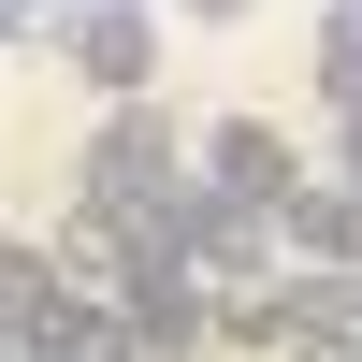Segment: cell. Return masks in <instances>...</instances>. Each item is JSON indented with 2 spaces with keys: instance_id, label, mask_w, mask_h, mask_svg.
<instances>
[{
  "instance_id": "obj_1",
  "label": "cell",
  "mask_w": 362,
  "mask_h": 362,
  "mask_svg": "<svg viewBox=\"0 0 362 362\" xmlns=\"http://www.w3.org/2000/svg\"><path fill=\"white\" fill-rule=\"evenodd\" d=\"M174 189H189V116L174 102H102V131L73 160V203L87 218H160Z\"/></svg>"
},
{
  "instance_id": "obj_2",
  "label": "cell",
  "mask_w": 362,
  "mask_h": 362,
  "mask_svg": "<svg viewBox=\"0 0 362 362\" xmlns=\"http://www.w3.org/2000/svg\"><path fill=\"white\" fill-rule=\"evenodd\" d=\"M189 174H203L218 203H261V218L305 189V160H290V131H276V116H203V131H189Z\"/></svg>"
},
{
  "instance_id": "obj_3",
  "label": "cell",
  "mask_w": 362,
  "mask_h": 362,
  "mask_svg": "<svg viewBox=\"0 0 362 362\" xmlns=\"http://www.w3.org/2000/svg\"><path fill=\"white\" fill-rule=\"evenodd\" d=\"M73 73L102 102H160V0H73Z\"/></svg>"
},
{
  "instance_id": "obj_4",
  "label": "cell",
  "mask_w": 362,
  "mask_h": 362,
  "mask_svg": "<svg viewBox=\"0 0 362 362\" xmlns=\"http://www.w3.org/2000/svg\"><path fill=\"white\" fill-rule=\"evenodd\" d=\"M116 319H131V362L218 348V290H203V276H131V290H116Z\"/></svg>"
},
{
  "instance_id": "obj_5",
  "label": "cell",
  "mask_w": 362,
  "mask_h": 362,
  "mask_svg": "<svg viewBox=\"0 0 362 362\" xmlns=\"http://www.w3.org/2000/svg\"><path fill=\"white\" fill-rule=\"evenodd\" d=\"M276 319H290V348H348L362 334V276H348V261H290V276H276Z\"/></svg>"
},
{
  "instance_id": "obj_6",
  "label": "cell",
  "mask_w": 362,
  "mask_h": 362,
  "mask_svg": "<svg viewBox=\"0 0 362 362\" xmlns=\"http://www.w3.org/2000/svg\"><path fill=\"white\" fill-rule=\"evenodd\" d=\"M44 261H58V290H87V305H116V290H131V218H58L44 232Z\"/></svg>"
},
{
  "instance_id": "obj_7",
  "label": "cell",
  "mask_w": 362,
  "mask_h": 362,
  "mask_svg": "<svg viewBox=\"0 0 362 362\" xmlns=\"http://www.w3.org/2000/svg\"><path fill=\"white\" fill-rule=\"evenodd\" d=\"M319 102L362 116V0H334V15H319Z\"/></svg>"
},
{
  "instance_id": "obj_8",
  "label": "cell",
  "mask_w": 362,
  "mask_h": 362,
  "mask_svg": "<svg viewBox=\"0 0 362 362\" xmlns=\"http://www.w3.org/2000/svg\"><path fill=\"white\" fill-rule=\"evenodd\" d=\"M218 348H290V319H276V290H232V305H218Z\"/></svg>"
},
{
  "instance_id": "obj_9",
  "label": "cell",
  "mask_w": 362,
  "mask_h": 362,
  "mask_svg": "<svg viewBox=\"0 0 362 362\" xmlns=\"http://www.w3.org/2000/svg\"><path fill=\"white\" fill-rule=\"evenodd\" d=\"M160 15H189V29H232V15H247V0H160Z\"/></svg>"
},
{
  "instance_id": "obj_10",
  "label": "cell",
  "mask_w": 362,
  "mask_h": 362,
  "mask_svg": "<svg viewBox=\"0 0 362 362\" xmlns=\"http://www.w3.org/2000/svg\"><path fill=\"white\" fill-rule=\"evenodd\" d=\"M334 145H348V189H362V116H334Z\"/></svg>"
},
{
  "instance_id": "obj_11",
  "label": "cell",
  "mask_w": 362,
  "mask_h": 362,
  "mask_svg": "<svg viewBox=\"0 0 362 362\" xmlns=\"http://www.w3.org/2000/svg\"><path fill=\"white\" fill-rule=\"evenodd\" d=\"M276 362H362V348H276Z\"/></svg>"
},
{
  "instance_id": "obj_12",
  "label": "cell",
  "mask_w": 362,
  "mask_h": 362,
  "mask_svg": "<svg viewBox=\"0 0 362 362\" xmlns=\"http://www.w3.org/2000/svg\"><path fill=\"white\" fill-rule=\"evenodd\" d=\"M348 348H362V334H348Z\"/></svg>"
}]
</instances>
